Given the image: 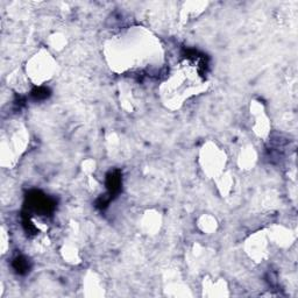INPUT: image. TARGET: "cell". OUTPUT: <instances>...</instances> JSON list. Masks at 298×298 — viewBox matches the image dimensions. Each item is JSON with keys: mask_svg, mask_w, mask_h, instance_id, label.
I'll return each mask as SVG.
<instances>
[{"mask_svg": "<svg viewBox=\"0 0 298 298\" xmlns=\"http://www.w3.org/2000/svg\"><path fill=\"white\" fill-rule=\"evenodd\" d=\"M55 201L40 191H32L27 196V206L36 213L49 216L55 210Z\"/></svg>", "mask_w": 298, "mask_h": 298, "instance_id": "1", "label": "cell"}, {"mask_svg": "<svg viewBox=\"0 0 298 298\" xmlns=\"http://www.w3.org/2000/svg\"><path fill=\"white\" fill-rule=\"evenodd\" d=\"M121 183V174L119 170L110 171L106 176V188H107L108 195H110L112 199H113V197H117V195L120 193Z\"/></svg>", "mask_w": 298, "mask_h": 298, "instance_id": "2", "label": "cell"}, {"mask_svg": "<svg viewBox=\"0 0 298 298\" xmlns=\"http://www.w3.org/2000/svg\"><path fill=\"white\" fill-rule=\"evenodd\" d=\"M12 267L18 274L25 275L31 270V262H29L27 257L22 256V255H19V256H16L15 259L13 260Z\"/></svg>", "mask_w": 298, "mask_h": 298, "instance_id": "3", "label": "cell"}, {"mask_svg": "<svg viewBox=\"0 0 298 298\" xmlns=\"http://www.w3.org/2000/svg\"><path fill=\"white\" fill-rule=\"evenodd\" d=\"M49 96H50V91H49V89L44 88V87L35 88L34 90L32 91V97L36 99V100H44V99L48 98Z\"/></svg>", "mask_w": 298, "mask_h": 298, "instance_id": "4", "label": "cell"}]
</instances>
